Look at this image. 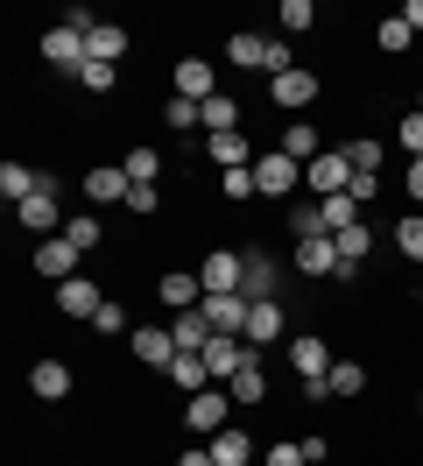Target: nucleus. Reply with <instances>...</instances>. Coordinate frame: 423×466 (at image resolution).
Wrapping results in <instances>:
<instances>
[{"mask_svg": "<svg viewBox=\"0 0 423 466\" xmlns=\"http://www.w3.org/2000/svg\"><path fill=\"white\" fill-rule=\"evenodd\" d=\"M169 381H176L184 396H197V389H212V368H205V353H176V360H169Z\"/></svg>", "mask_w": 423, "mask_h": 466, "instance_id": "obj_22", "label": "nucleus"}, {"mask_svg": "<svg viewBox=\"0 0 423 466\" xmlns=\"http://www.w3.org/2000/svg\"><path fill=\"white\" fill-rule=\"evenodd\" d=\"M212 92H219V71H212L205 57H184V64H176V99H197V106H205Z\"/></svg>", "mask_w": 423, "mask_h": 466, "instance_id": "obj_15", "label": "nucleus"}, {"mask_svg": "<svg viewBox=\"0 0 423 466\" xmlns=\"http://www.w3.org/2000/svg\"><path fill=\"white\" fill-rule=\"evenodd\" d=\"M226 396H233V403H240V410L268 396V375H261V353H254V360H247V368H240V375H233V381H226Z\"/></svg>", "mask_w": 423, "mask_h": 466, "instance_id": "obj_23", "label": "nucleus"}, {"mask_svg": "<svg viewBox=\"0 0 423 466\" xmlns=\"http://www.w3.org/2000/svg\"><path fill=\"white\" fill-rule=\"evenodd\" d=\"M332 248H338V276H353V268L367 262V255H374V227H346V233H332Z\"/></svg>", "mask_w": 423, "mask_h": 466, "instance_id": "obj_17", "label": "nucleus"}, {"mask_svg": "<svg viewBox=\"0 0 423 466\" xmlns=\"http://www.w3.org/2000/svg\"><path fill=\"white\" fill-rule=\"evenodd\" d=\"M282 353H289V368L304 375V389H310V381H325V375H332V347H325L317 332H297V339H289Z\"/></svg>", "mask_w": 423, "mask_h": 466, "instance_id": "obj_7", "label": "nucleus"}, {"mask_svg": "<svg viewBox=\"0 0 423 466\" xmlns=\"http://www.w3.org/2000/svg\"><path fill=\"white\" fill-rule=\"evenodd\" d=\"M163 127H176V135H184V127H205V106H197V99H169Z\"/></svg>", "mask_w": 423, "mask_h": 466, "instance_id": "obj_37", "label": "nucleus"}, {"mask_svg": "<svg viewBox=\"0 0 423 466\" xmlns=\"http://www.w3.org/2000/svg\"><path fill=\"white\" fill-rule=\"evenodd\" d=\"M240 339H247L254 353H261V347H276V339H282V304H276V297H254L247 332H240Z\"/></svg>", "mask_w": 423, "mask_h": 466, "instance_id": "obj_13", "label": "nucleus"}, {"mask_svg": "<svg viewBox=\"0 0 423 466\" xmlns=\"http://www.w3.org/2000/svg\"><path fill=\"white\" fill-rule=\"evenodd\" d=\"M402 22H409V29H423V0H409V7H402Z\"/></svg>", "mask_w": 423, "mask_h": 466, "instance_id": "obj_47", "label": "nucleus"}, {"mask_svg": "<svg viewBox=\"0 0 423 466\" xmlns=\"http://www.w3.org/2000/svg\"><path fill=\"white\" fill-rule=\"evenodd\" d=\"M247 297H276V268L261 262V255H247V283H240Z\"/></svg>", "mask_w": 423, "mask_h": 466, "instance_id": "obj_39", "label": "nucleus"}, {"mask_svg": "<svg viewBox=\"0 0 423 466\" xmlns=\"http://www.w3.org/2000/svg\"><path fill=\"white\" fill-rule=\"evenodd\" d=\"M205 148H212V163H219V170H247V163H254L247 127H233V135H205Z\"/></svg>", "mask_w": 423, "mask_h": 466, "instance_id": "obj_19", "label": "nucleus"}, {"mask_svg": "<svg viewBox=\"0 0 423 466\" xmlns=\"http://www.w3.org/2000/svg\"><path fill=\"white\" fill-rule=\"evenodd\" d=\"M254 184H261V198H297L304 191V163H289L282 148H268V156H254Z\"/></svg>", "mask_w": 423, "mask_h": 466, "instance_id": "obj_3", "label": "nucleus"}, {"mask_svg": "<svg viewBox=\"0 0 423 466\" xmlns=\"http://www.w3.org/2000/svg\"><path fill=\"white\" fill-rule=\"evenodd\" d=\"M268 99H276L282 114H304L310 99H317V71H282V78H268Z\"/></svg>", "mask_w": 423, "mask_h": 466, "instance_id": "obj_12", "label": "nucleus"}, {"mask_svg": "<svg viewBox=\"0 0 423 466\" xmlns=\"http://www.w3.org/2000/svg\"><path fill=\"white\" fill-rule=\"evenodd\" d=\"M297 268L304 276H338V248L332 240H297Z\"/></svg>", "mask_w": 423, "mask_h": 466, "instance_id": "obj_27", "label": "nucleus"}, {"mask_svg": "<svg viewBox=\"0 0 423 466\" xmlns=\"http://www.w3.org/2000/svg\"><path fill=\"white\" fill-rule=\"evenodd\" d=\"M85 50H92L99 64H120L127 57V29H120V22H99V29L85 35Z\"/></svg>", "mask_w": 423, "mask_h": 466, "instance_id": "obj_25", "label": "nucleus"}, {"mask_svg": "<svg viewBox=\"0 0 423 466\" xmlns=\"http://www.w3.org/2000/svg\"><path fill=\"white\" fill-rule=\"evenodd\" d=\"M56 311H64V319H99V311H106V290H99V283H92V276H71V283H56Z\"/></svg>", "mask_w": 423, "mask_h": 466, "instance_id": "obj_6", "label": "nucleus"}, {"mask_svg": "<svg viewBox=\"0 0 423 466\" xmlns=\"http://www.w3.org/2000/svg\"><path fill=\"white\" fill-rule=\"evenodd\" d=\"M205 452H212V466H247V460H254V445H247V431H240V424H226L219 438H205Z\"/></svg>", "mask_w": 423, "mask_h": 466, "instance_id": "obj_21", "label": "nucleus"}, {"mask_svg": "<svg viewBox=\"0 0 423 466\" xmlns=\"http://www.w3.org/2000/svg\"><path fill=\"white\" fill-rule=\"evenodd\" d=\"M127 347H135L141 368H163V375H169V360H176V339H169V325H135V332H127Z\"/></svg>", "mask_w": 423, "mask_h": 466, "instance_id": "obj_9", "label": "nucleus"}, {"mask_svg": "<svg viewBox=\"0 0 423 466\" xmlns=\"http://www.w3.org/2000/svg\"><path fill=\"white\" fill-rule=\"evenodd\" d=\"M78 86H85V92H113V86H120V64H99V57H85Z\"/></svg>", "mask_w": 423, "mask_h": 466, "instance_id": "obj_36", "label": "nucleus"}, {"mask_svg": "<svg viewBox=\"0 0 423 466\" xmlns=\"http://www.w3.org/2000/svg\"><path fill=\"white\" fill-rule=\"evenodd\" d=\"M226 57L240 64V71H247V64H261V71H268V35H247V29H233V35H226Z\"/></svg>", "mask_w": 423, "mask_h": 466, "instance_id": "obj_28", "label": "nucleus"}, {"mask_svg": "<svg viewBox=\"0 0 423 466\" xmlns=\"http://www.w3.org/2000/svg\"><path fill=\"white\" fill-rule=\"evenodd\" d=\"M353 184V163H346V148H325L317 163H304V191L310 198H338Z\"/></svg>", "mask_w": 423, "mask_h": 466, "instance_id": "obj_5", "label": "nucleus"}, {"mask_svg": "<svg viewBox=\"0 0 423 466\" xmlns=\"http://www.w3.org/2000/svg\"><path fill=\"white\" fill-rule=\"evenodd\" d=\"M176 466H212V452H184V460H176Z\"/></svg>", "mask_w": 423, "mask_h": 466, "instance_id": "obj_48", "label": "nucleus"}, {"mask_svg": "<svg viewBox=\"0 0 423 466\" xmlns=\"http://www.w3.org/2000/svg\"><path fill=\"white\" fill-rule=\"evenodd\" d=\"M156 297H163L169 311H197V304H205V283H197V268H169L163 283H156Z\"/></svg>", "mask_w": 423, "mask_h": 466, "instance_id": "obj_14", "label": "nucleus"}, {"mask_svg": "<svg viewBox=\"0 0 423 466\" xmlns=\"http://www.w3.org/2000/svg\"><path fill=\"white\" fill-rule=\"evenodd\" d=\"M85 57H92V50H85V35L71 29V22H56V29L43 35V64H56V71H85Z\"/></svg>", "mask_w": 423, "mask_h": 466, "instance_id": "obj_10", "label": "nucleus"}, {"mask_svg": "<svg viewBox=\"0 0 423 466\" xmlns=\"http://www.w3.org/2000/svg\"><path fill=\"white\" fill-rule=\"evenodd\" d=\"M276 15H282V29H289V35H304L310 22H317V7H310V0H282Z\"/></svg>", "mask_w": 423, "mask_h": 466, "instance_id": "obj_40", "label": "nucleus"}, {"mask_svg": "<svg viewBox=\"0 0 423 466\" xmlns=\"http://www.w3.org/2000/svg\"><path fill=\"white\" fill-rule=\"evenodd\" d=\"M15 219H22L28 233H50V240H56V219H64V177H50V170H43L35 198H22V205H15Z\"/></svg>", "mask_w": 423, "mask_h": 466, "instance_id": "obj_2", "label": "nucleus"}, {"mask_svg": "<svg viewBox=\"0 0 423 466\" xmlns=\"http://www.w3.org/2000/svg\"><path fill=\"white\" fill-rule=\"evenodd\" d=\"M282 156H289V163H317V156H325V148H317V127H304V120H297V127H282Z\"/></svg>", "mask_w": 423, "mask_h": 466, "instance_id": "obj_29", "label": "nucleus"}, {"mask_svg": "<svg viewBox=\"0 0 423 466\" xmlns=\"http://www.w3.org/2000/svg\"><path fill=\"white\" fill-rule=\"evenodd\" d=\"M78 262H85V248H78V240H64V233L35 248V276H50V283H71V276H78Z\"/></svg>", "mask_w": 423, "mask_h": 466, "instance_id": "obj_8", "label": "nucleus"}, {"mask_svg": "<svg viewBox=\"0 0 423 466\" xmlns=\"http://www.w3.org/2000/svg\"><path fill=\"white\" fill-rule=\"evenodd\" d=\"M417 114H423V99H417Z\"/></svg>", "mask_w": 423, "mask_h": 466, "instance_id": "obj_49", "label": "nucleus"}, {"mask_svg": "<svg viewBox=\"0 0 423 466\" xmlns=\"http://www.w3.org/2000/svg\"><path fill=\"white\" fill-rule=\"evenodd\" d=\"M120 170H127V184H156V177H163V148H127V163H120Z\"/></svg>", "mask_w": 423, "mask_h": 466, "instance_id": "obj_30", "label": "nucleus"}, {"mask_svg": "<svg viewBox=\"0 0 423 466\" xmlns=\"http://www.w3.org/2000/svg\"><path fill=\"white\" fill-rule=\"evenodd\" d=\"M395 248L423 268V212H402V227H395Z\"/></svg>", "mask_w": 423, "mask_h": 466, "instance_id": "obj_34", "label": "nucleus"}, {"mask_svg": "<svg viewBox=\"0 0 423 466\" xmlns=\"http://www.w3.org/2000/svg\"><path fill=\"white\" fill-rule=\"evenodd\" d=\"M92 332H127V304H113V297H106V311L92 319Z\"/></svg>", "mask_w": 423, "mask_h": 466, "instance_id": "obj_43", "label": "nucleus"}, {"mask_svg": "<svg viewBox=\"0 0 423 466\" xmlns=\"http://www.w3.org/2000/svg\"><path fill=\"white\" fill-rule=\"evenodd\" d=\"M156 205H163V198H156V184H135V191H127V212H141V219H148Z\"/></svg>", "mask_w": 423, "mask_h": 466, "instance_id": "obj_44", "label": "nucleus"}, {"mask_svg": "<svg viewBox=\"0 0 423 466\" xmlns=\"http://www.w3.org/2000/svg\"><path fill=\"white\" fill-rule=\"evenodd\" d=\"M261 466H310V460H304V445H268V460H261Z\"/></svg>", "mask_w": 423, "mask_h": 466, "instance_id": "obj_45", "label": "nucleus"}, {"mask_svg": "<svg viewBox=\"0 0 423 466\" xmlns=\"http://www.w3.org/2000/svg\"><path fill=\"white\" fill-rule=\"evenodd\" d=\"M409 35H417V29H409L402 15H388V22L374 29V43H381V50H388V57H395V50H409Z\"/></svg>", "mask_w": 423, "mask_h": 466, "instance_id": "obj_38", "label": "nucleus"}, {"mask_svg": "<svg viewBox=\"0 0 423 466\" xmlns=\"http://www.w3.org/2000/svg\"><path fill=\"white\" fill-rule=\"evenodd\" d=\"M28 389H35L43 403H64V396H71V368H64V360H35V368H28Z\"/></svg>", "mask_w": 423, "mask_h": 466, "instance_id": "obj_18", "label": "nucleus"}, {"mask_svg": "<svg viewBox=\"0 0 423 466\" xmlns=\"http://www.w3.org/2000/svg\"><path fill=\"white\" fill-rule=\"evenodd\" d=\"M64 240H78L85 255H92V248H99V219H92V212H78V219L64 227Z\"/></svg>", "mask_w": 423, "mask_h": 466, "instance_id": "obj_41", "label": "nucleus"}, {"mask_svg": "<svg viewBox=\"0 0 423 466\" xmlns=\"http://www.w3.org/2000/svg\"><path fill=\"white\" fill-rule=\"evenodd\" d=\"M317 205H325V227H332V233L360 227V198H353V191H338V198H317Z\"/></svg>", "mask_w": 423, "mask_h": 466, "instance_id": "obj_33", "label": "nucleus"}, {"mask_svg": "<svg viewBox=\"0 0 423 466\" xmlns=\"http://www.w3.org/2000/svg\"><path fill=\"white\" fill-rule=\"evenodd\" d=\"M35 184H43V170H28V163H0V198H7V205L35 198Z\"/></svg>", "mask_w": 423, "mask_h": 466, "instance_id": "obj_24", "label": "nucleus"}, {"mask_svg": "<svg viewBox=\"0 0 423 466\" xmlns=\"http://www.w3.org/2000/svg\"><path fill=\"white\" fill-rule=\"evenodd\" d=\"M247 311H254V297L247 290H226V297H205V319H212V332H247Z\"/></svg>", "mask_w": 423, "mask_h": 466, "instance_id": "obj_11", "label": "nucleus"}, {"mask_svg": "<svg viewBox=\"0 0 423 466\" xmlns=\"http://www.w3.org/2000/svg\"><path fill=\"white\" fill-rule=\"evenodd\" d=\"M219 191H226V198H233V205L261 198V184H254V163H247V170H219Z\"/></svg>", "mask_w": 423, "mask_h": 466, "instance_id": "obj_35", "label": "nucleus"}, {"mask_svg": "<svg viewBox=\"0 0 423 466\" xmlns=\"http://www.w3.org/2000/svg\"><path fill=\"white\" fill-rule=\"evenodd\" d=\"M233 127H240V106H233L226 92H212V99H205V135H233Z\"/></svg>", "mask_w": 423, "mask_h": 466, "instance_id": "obj_32", "label": "nucleus"}, {"mask_svg": "<svg viewBox=\"0 0 423 466\" xmlns=\"http://www.w3.org/2000/svg\"><path fill=\"white\" fill-rule=\"evenodd\" d=\"M367 389V368L360 360H332V375H325V396H360Z\"/></svg>", "mask_w": 423, "mask_h": 466, "instance_id": "obj_31", "label": "nucleus"}, {"mask_svg": "<svg viewBox=\"0 0 423 466\" xmlns=\"http://www.w3.org/2000/svg\"><path fill=\"white\" fill-rule=\"evenodd\" d=\"M409 198L423 205V156H417V163H409Z\"/></svg>", "mask_w": 423, "mask_h": 466, "instance_id": "obj_46", "label": "nucleus"}, {"mask_svg": "<svg viewBox=\"0 0 423 466\" xmlns=\"http://www.w3.org/2000/svg\"><path fill=\"white\" fill-rule=\"evenodd\" d=\"M127 191H135V184H127V170H120V163H99V170H85V198H92V205H120Z\"/></svg>", "mask_w": 423, "mask_h": 466, "instance_id": "obj_16", "label": "nucleus"}, {"mask_svg": "<svg viewBox=\"0 0 423 466\" xmlns=\"http://www.w3.org/2000/svg\"><path fill=\"white\" fill-rule=\"evenodd\" d=\"M282 71H297V57H289L282 35H268V78H282Z\"/></svg>", "mask_w": 423, "mask_h": 466, "instance_id": "obj_42", "label": "nucleus"}, {"mask_svg": "<svg viewBox=\"0 0 423 466\" xmlns=\"http://www.w3.org/2000/svg\"><path fill=\"white\" fill-rule=\"evenodd\" d=\"M233 396H226V381H212V389H197V396H184V424H191L197 438H219L226 424H233Z\"/></svg>", "mask_w": 423, "mask_h": 466, "instance_id": "obj_1", "label": "nucleus"}, {"mask_svg": "<svg viewBox=\"0 0 423 466\" xmlns=\"http://www.w3.org/2000/svg\"><path fill=\"white\" fill-rule=\"evenodd\" d=\"M346 163H353L360 177H381V163H388V142H374V135H353V142H346Z\"/></svg>", "mask_w": 423, "mask_h": 466, "instance_id": "obj_26", "label": "nucleus"}, {"mask_svg": "<svg viewBox=\"0 0 423 466\" xmlns=\"http://www.w3.org/2000/svg\"><path fill=\"white\" fill-rule=\"evenodd\" d=\"M197 283H205V297H226L247 283V255H233V248H212L205 262H197Z\"/></svg>", "mask_w": 423, "mask_h": 466, "instance_id": "obj_4", "label": "nucleus"}, {"mask_svg": "<svg viewBox=\"0 0 423 466\" xmlns=\"http://www.w3.org/2000/svg\"><path fill=\"white\" fill-rule=\"evenodd\" d=\"M289 233H297V240H332L325 205H317V198H289Z\"/></svg>", "mask_w": 423, "mask_h": 466, "instance_id": "obj_20", "label": "nucleus"}]
</instances>
